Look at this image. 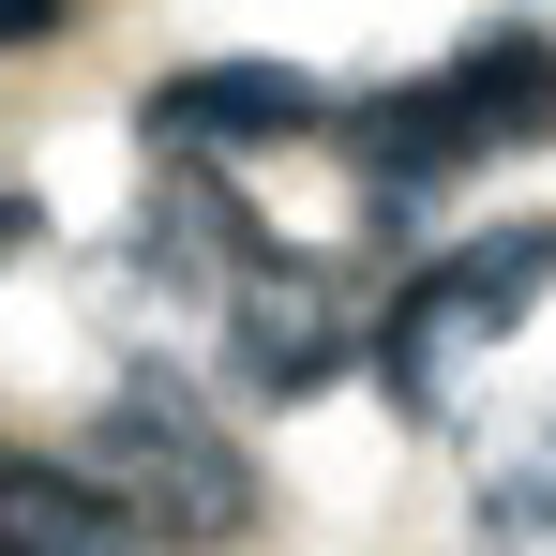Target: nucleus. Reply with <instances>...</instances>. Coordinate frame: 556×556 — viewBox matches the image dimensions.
Masks as SVG:
<instances>
[{
  "label": "nucleus",
  "instance_id": "6",
  "mask_svg": "<svg viewBox=\"0 0 556 556\" xmlns=\"http://www.w3.org/2000/svg\"><path fill=\"white\" fill-rule=\"evenodd\" d=\"M0 556H166V542L136 511H105L61 452H15L0 466Z\"/></svg>",
  "mask_w": 556,
  "mask_h": 556
},
{
  "label": "nucleus",
  "instance_id": "1",
  "mask_svg": "<svg viewBox=\"0 0 556 556\" xmlns=\"http://www.w3.org/2000/svg\"><path fill=\"white\" fill-rule=\"evenodd\" d=\"M527 151H556V30L542 15H496V30H466L452 61L346 91V121H331V181H346V211L376 241H406L437 195L496 181Z\"/></svg>",
  "mask_w": 556,
  "mask_h": 556
},
{
  "label": "nucleus",
  "instance_id": "8",
  "mask_svg": "<svg viewBox=\"0 0 556 556\" xmlns=\"http://www.w3.org/2000/svg\"><path fill=\"white\" fill-rule=\"evenodd\" d=\"M15 256H30V195H0V271H15Z\"/></svg>",
  "mask_w": 556,
  "mask_h": 556
},
{
  "label": "nucleus",
  "instance_id": "7",
  "mask_svg": "<svg viewBox=\"0 0 556 556\" xmlns=\"http://www.w3.org/2000/svg\"><path fill=\"white\" fill-rule=\"evenodd\" d=\"M46 30H76V0H0V46H46Z\"/></svg>",
  "mask_w": 556,
  "mask_h": 556
},
{
  "label": "nucleus",
  "instance_id": "4",
  "mask_svg": "<svg viewBox=\"0 0 556 556\" xmlns=\"http://www.w3.org/2000/svg\"><path fill=\"white\" fill-rule=\"evenodd\" d=\"M331 121H346V91L301 76V61H181V76H151V105H136V136L151 151H195V166L331 151Z\"/></svg>",
  "mask_w": 556,
  "mask_h": 556
},
{
  "label": "nucleus",
  "instance_id": "5",
  "mask_svg": "<svg viewBox=\"0 0 556 556\" xmlns=\"http://www.w3.org/2000/svg\"><path fill=\"white\" fill-rule=\"evenodd\" d=\"M466 527H481V556H556V406L481 421V452H466Z\"/></svg>",
  "mask_w": 556,
  "mask_h": 556
},
{
  "label": "nucleus",
  "instance_id": "2",
  "mask_svg": "<svg viewBox=\"0 0 556 556\" xmlns=\"http://www.w3.org/2000/svg\"><path fill=\"white\" fill-rule=\"evenodd\" d=\"M542 301H556V211H496V226L437 241L406 286H376L362 376L421 421V437H466V421H481V376L542 331Z\"/></svg>",
  "mask_w": 556,
  "mask_h": 556
},
{
  "label": "nucleus",
  "instance_id": "3",
  "mask_svg": "<svg viewBox=\"0 0 556 556\" xmlns=\"http://www.w3.org/2000/svg\"><path fill=\"white\" fill-rule=\"evenodd\" d=\"M61 466L91 481L105 511H136L166 556H226V542H256V511H271L256 452L226 437V406H211L181 362H136L91 421L61 437Z\"/></svg>",
  "mask_w": 556,
  "mask_h": 556
}]
</instances>
